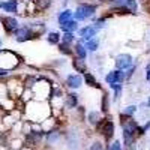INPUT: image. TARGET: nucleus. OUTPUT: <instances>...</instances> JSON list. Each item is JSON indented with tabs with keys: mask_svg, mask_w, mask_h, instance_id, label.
<instances>
[{
	"mask_svg": "<svg viewBox=\"0 0 150 150\" xmlns=\"http://www.w3.org/2000/svg\"><path fill=\"white\" fill-rule=\"evenodd\" d=\"M98 41H95V39H89L86 42V48L87 50H90V51H96V48H98Z\"/></svg>",
	"mask_w": 150,
	"mask_h": 150,
	"instance_id": "obj_18",
	"label": "nucleus"
},
{
	"mask_svg": "<svg viewBox=\"0 0 150 150\" xmlns=\"http://www.w3.org/2000/svg\"><path fill=\"white\" fill-rule=\"evenodd\" d=\"M101 132L107 137V138H110V137L112 135V132H114V125H112L111 120H101Z\"/></svg>",
	"mask_w": 150,
	"mask_h": 150,
	"instance_id": "obj_5",
	"label": "nucleus"
},
{
	"mask_svg": "<svg viewBox=\"0 0 150 150\" xmlns=\"http://www.w3.org/2000/svg\"><path fill=\"white\" fill-rule=\"evenodd\" d=\"M59 50L62 53H65V54H72V50L69 48V44H60V47H59Z\"/></svg>",
	"mask_w": 150,
	"mask_h": 150,
	"instance_id": "obj_20",
	"label": "nucleus"
},
{
	"mask_svg": "<svg viewBox=\"0 0 150 150\" xmlns=\"http://www.w3.org/2000/svg\"><path fill=\"white\" fill-rule=\"evenodd\" d=\"M0 47H2V41H0Z\"/></svg>",
	"mask_w": 150,
	"mask_h": 150,
	"instance_id": "obj_30",
	"label": "nucleus"
},
{
	"mask_svg": "<svg viewBox=\"0 0 150 150\" xmlns=\"http://www.w3.org/2000/svg\"><path fill=\"white\" fill-rule=\"evenodd\" d=\"M72 65H74V68L77 69L78 72H86V63H84V59H81V57L75 59V60L72 62Z\"/></svg>",
	"mask_w": 150,
	"mask_h": 150,
	"instance_id": "obj_12",
	"label": "nucleus"
},
{
	"mask_svg": "<svg viewBox=\"0 0 150 150\" xmlns=\"http://www.w3.org/2000/svg\"><path fill=\"white\" fill-rule=\"evenodd\" d=\"M84 78H86V83H87V84H90V86H98V84H96V80H95V77H93L92 74H86Z\"/></svg>",
	"mask_w": 150,
	"mask_h": 150,
	"instance_id": "obj_22",
	"label": "nucleus"
},
{
	"mask_svg": "<svg viewBox=\"0 0 150 150\" xmlns=\"http://www.w3.org/2000/svg\"><path fill=\"white\" fill-rule=\"evenodd\" d=\"M60 29L63 30V32H75V30L78 29V23L74 21V20H68V21L60 24Z\"/></svg>",
	"mask_w": 150,
	"mask_h": 150,
	"instance_id": "obj_9",
	"label": "nucleus"
},
{
	"mask_svg": "<svg viewBox=\"0 0 150 150\" xmlns=\"http://www.w3.org/2000/svg\"><path fill=\"white\" fill-rule=\"evenodd\" d=\"M116 66L117 69L120 71H125V69H128L132 66V57L129 54H120L117 59H116Z\"/></svg>",
	"mask_w": 150,
	"mask_h": 150,
	"instance_id": "obj_3",
	"label": "nucleus"
},
{
	"mask_svg": "<svg viewBox=\"0 0 150 150\" xmlns=\"http://www.w3.org/2000/svg\"><path fill=\"white\" fill-rule=\"evenodd\" d=\"M146 78L150 80V68H147V72H146Z\"/></svg>",
	"mask_w": 150,
	"mask_h": 150,
	"instance_id": "obj_27",
	"label": "nucleus"
},
{
	"mask_svg": "<svg viewBox=\"0 0 150 150\" xmlns=\"http://www.w3.org/2000/svg\"><path fill=\"white\" fill-rule=\"evenodd\" d=\"M135 111H137V107H135V105H129V107H126V108H125L123 114H125V116H132Z\"/></svg>",
	"mask_w": 150,
	"mask_h": 150,
	"instance_id": "obj_23",
	"label": "nucleus"
},
{
	"mask_svg": "<svg viewBox=\"0 0 150 150\" xmlns=\"http://www.w3.org/2000/svg\"><path fill=\"white\" fill-rule=\"evenodd\" d=\"M30 36H32V32H30L29 27H21L15 32V39L18 42H24V41L30 39Z\"/></svg>",
	"mask_w": 150,
	"mask_h": 150,
	"instance_id": "obj_6",
	"label": "nucleus"
},
{
	"mask_svg": "<svg viewBox=\"0 0 150 150\" xmlns=\"http://www.w3.org/2000/svg\"><path fill=\"white\" fill-rule=\"evenodd\" d=\"M89 122L92 125H96L99 122V114H98V112H90V114H89Z\"/></svg>",
	"mask_w": 150,
	"mask_h": 150,
	"instance_id": "obj_24",
	"label": "nucleus"
},
{
	"mask_svg": "<svg viewBox=\"0 0 150 150\" xmlns=\"http://www.w3.org/2000/svg\"><path fill=\"white\" fill-rule=\"evenodd\" d=\"M123 6L126 8V9L131 12V14H135V12H137V8H138V5H137L135 0H125V2H123Z\"/></svg>",
	"mask_w": 150,
	"mask_h": 150,
	"instance_id": "obj_13",
	"label": "nucleus"
},
{
	"mask_svg": "<svg viewBox=\"0 0 150 150\" xmlns=\"http://www.w3.org/2000/svg\"><path fill=\"white\" fill-rule=\"evenodd\" d=\"M51 5V0H36V6L39 9H47Z\"/></svg>",
	"mask_w": 150,
	"mask_h": 150,
	"instance_id": "obj_19",
	"label": "nucleus"
},
{
	"mask_svg": "<svg viewBox=\"0 0 150 150\" xmlns=\"http://www.w3.org/2000/svg\"><path fill=\"white\" fill-rule=\"evenodd\" d=\"M110 150H120V143L119 141H114V143L110 146Z\"/></svg>",
	"mask_w": 150,
	"mask_h": 150,
	"instance_id": "obj_26",
	"label": "nucleus"
},
{
	"mask_svg": "<svg viewBox=\"0 0 150 150\" xmlns=\"http://www.w3.org/2000/svg\"><path fill=\"white\" fill-rule=\"evenodd\" d=\"M83 83V78L80 75H69L68 80H66V84L71 87V89H78Z\"/></svg>",
	"mask_w": 150,
	"mask_h": 150,
	"instance_id": "obj_8",
	"label": "nucleus"
},
{
	"mask_svg": "<svg viewBox=\"0 0 150 150\" xmlns=\"http://www.w3.org/2000/svg\"><path fill=\"white\" fill-rule=\"evenodd\" d=\"M149 105H150V101H149Z\"/></svg>",
	"mask_w": 150,
	"mask_h": 150,
	"instance_id": "obj_31",
	"label": "nucleus"
},
{
	"mask_svg": "<svg viewBox=\"0 0 150 150\" xmlns=\"http://www.w3.org/2000/svg\"><path fill=\"white\" fill-rule=\"evenodd\" d=\"M90 150H104V146H102L101 143H99V141H96V143H93V144H92Z\"/></svg>",
	"mask_w": 150,
	"mask_h": 150,
	"instance_id": "obj_25",
	"label": "nucleus"
},
{
	"mask_svg": "<svg viewBox=\"0 0 150 150\" xmlns=\"http://www.w3.org/2000/svg\"><path fill=\"white\" fill-rule=\"evenodd\" d=\"M105 81H107L110 86L119 83V71H112V72H110L107 77H105Z\"/></svg>",
	"mask_w": 150,
	"mask_h": 150,
	"instance_id": "obj_11",
	"label": "nucleus"
},
{
	"mask_svg": "<svg viewBox=\"0 0 150 150\" xmlns=\"http://www.w3.org/2000/svg\"><path fill=\"white\" fill-rule=\"evenodd\" d=\"M96 32H98L96 27H93V26H87V27H84V29L80 30V36L83 38V41L87 42V41L92 39V38L96 35Z\"/></svg>",
	"mask_w": 150,
	"mask_h": 150,
	"instance_id": "obj_7",
	"label": "nucleus"
},
{
	"mask_svg": "<svg viewBox=\"0 0 150 150\" xmlns=\"http://www.w3.org/2000/svg\"><path fill=\"white\" fill-rule=\"evenodd\" d=\"M72 41H74L72 32H65V33H63V42H65V44H71Z\"/></svg>",
	"mask_w": 150,
	"mask_h": 150,
	"instance_id": "obj_21",
	"label": "nucleus"
},
{
	"mask_svg": "<svg viewBox=\"0 0 150 150\" xmlns=\"http://www.w3.org/2000/svg\"><path fill=\"white\" fill-rule=\"evenodd\" d=\"M122 128H123V135H129V137H135V131H138L135 120H122Z\"/></svg>",
	"mask_w": 150,
	"mask_h": 150,
	"instance_id": "obj_2",
	"label": "nucleus"
},
{
	"mask_svg": "<svg viewBox=\"0 0 150 150\" xmlns=\"http://www.w3.org/2000/svg\"><path fill=\"white\" fill-rule=\"evenodd\" d=\"M110 2H114V3H119V2H122V3H123L125 0H110Z\"/></svg>",
	"mask_w": 150,
	"mask_h": 150,
	"instance_id": "obj_29",
	"label": "nucleus"
},
{
	"mask_svg": "<svg viewBox=\"0 0 150 150\" xmlns=\"http://www.w3.org/2000/svg\"><path fill=\"white\" fill-rule=\"evenodd\" d=\"M59 41H60V35L59 33L51 32V33L48 35V42L50 44H59Z\"/></svg>",
	"mask_w": 150,
	"mask_h": 150,
	"instance_id": "obj_17",
	"label": "nucleus"
},
{
	"mask_svg": "<svg viewBox=\"0 0 150 150\" xmlns=\"http://www.w3.org/2000/svg\"><path fill=\"white\" fill-rule=\"evenodd\" d=\"M75 53H77L78 57L86 59V56H87V50H86V47H84L83 44H77V45H75Z\"/></svg>",
	"mask_w": 150,
	"mask_h": 150,
	"instance_id": "obj_15",
	"label": "nucleus"
},
{
	"mask_svg": "<svg viewBox=\"0 0 150 150\" xmlns=\"http://www.w3.org/2000/svg\"><path fill=\"white\" fill-rule=\"evenodd\" d=\"M71 17H72V11H69V9L63 11V12H62V14L59 15V24H62V23H65V21L71 20Z\"/></svg>",
	"mask_w": 150,
	"mask_h": 150,
	"instance_id": "obj_16",
	"label": "nucleus"
},
{
	"mask_svg": "<svg viewBox=\"0 0 150 150\" xmlns=\"http://www.w3.org/2000/svg\"><path fill=\"white\" fill-rule=\"evenodd\" d=\"M95 12H96V6L95 5L84 3V5H80L77 8V11H75V18H77V20H86V18L92 17Z\"/></svg>",
	"mask_w": 150,
	"mask_h": 150,
	"instance_id": "obj_1",
	"label": "nucleus"
},
{
	"mask_svg": "<svg viewBox=\"0 0 150 150\" xmlns=\"http://www.w3.org/2000/svg\"><path fill=\"white\" fill-rule=\"evenodd\" d=\"M0 8L6 12H17V0H9V2H2Z\"/></svg>",
	"mask_w": 150,
	"mask_h": 150,
	"instance_id": "obj_10",
	"label": "nucleus"
},
{
	"mask_svg": "<svg viewBox=\"0 0 150 150\" xmlns=\"http://www.w3.org/2000/svg\"><path fill=\"white\" fill-rule=\"evenodd\" d=\"M77 102H78V96H77V95H75V93L68 95V101H66V107H68V108H75Z\"/></svg>",
	"mask_w": 150,
	"mask_h": 150,
	"instance_id": "obj_14",
	"label": "nucleus"
},
{
	"mask_svg": "<svg viewBox=\"0 0 150 150\" xmlns=\"http://www.w3.org/2000/svg\"><path fill=\"white\" fill-rule=\"evenodd\" d=\"M3 27L8 33H12V32H17L18 30V21L12 17H5L3 20Z\"/></svg>",
	"mask_w": 150,
	"mask_h": 150,
	"instance_id": "obj_4",
	"label": "nucleus"
},
{
	"mask_svg": "<svg viewBox=\"0 0 150 150\" xmlns=\"http://www.w3.org/2000/svg\"><path fill=\"white\" fill-rule=\"evenodd\" d=\"M6 74H8V72H6L5 69H0V75H6Z\"/></svg>",
	"mask_w": 150,
	"mask_h": 150,
	"instance_id": "obj_28",
	"label": "nucleus"
}]
</instances>
